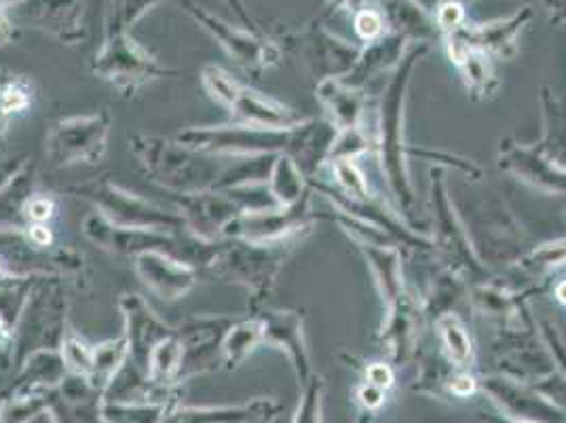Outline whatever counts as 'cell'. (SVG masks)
<instances>
[{
    "mask_svg": "<svg viewBox=\"0 0 566 423\" xmlns=\"http://www.w3.org/2000/svg\"><path fill=\"white\" fill-rule=\"evenodd\" d=\"M129 151L150 183L166 193L227 190L269 183L280 155H213L176 138L132 134Z\"/></svg>",
    "mask_w": 566,
    "mask_h": 423,
    "instance_id": "6da1fadb",
    "label": "cell"
},
{
    "mask_svg": "<svg viewBox=\"0 0 566 423\" xmlns=\"http://www.w3.org/2000/svg\"><path fill=\"white\" fill-rule=\"evenodd\" d=\"M176 141L213 155H285L301 167L313 172L334 144V130L326 123H301L294 127H254V125H210L189 127Z\"/></svg>",
    "mask_w": 566,
    "mask_h": 423,
    "instance_id": "7a4b0ae2",
    "label": "cell"
},
{
    "mask_svg": "<svg viewBox=\"0 0 566 423\" xmlns=\"http://www.w3.org/2000/svg\"><path fill=\"white\" fill-rule=\"evenodd\" d=\"M66 278L41 276L25 303L24 311L13 329L11 371H15L30 353L60 350L69 334L71 288Z\"/></svg>",
    "mask_w": 566,
    "mask_h": 423,
    "instance_id": "3957f363",
    "label": "cell"
},
{
    "mask_svg": "<svg viewBox=\"0 0 566 423\" xmlns=\"http://www.w3.org/2000/svg\"><path fill=\"white\" fill-rule=\"evenodd\" d=\"M285 257L287 244H254L239 237H222L213 241L203 271L212 276L213 280L243 286L250 292L254 313H259Z\"/></svg>",
    "mask_w": 566,
    "mask_h": 423,
    "instance_id": "277c9868",
    "label": "cell"
},
{
    "mask_svg": "<svg viewBox=\"0 0 566 423\" xmlns=\"http://www.w3.org/2000/svg\"><path fill=\"white\" fill-rule=\"evenodd\" d=\"M62 190H66L76 199L87 202L95 212H99L104 218L120 227L164 231L174 236L187 234V225L178 212L166 210L155 202H148L127 188L118 187L108 178L71 185Z\"/></svg>",
    "mask_w": 566,
    "mask_h": 423,
    "instance_id": "5b68a950",
    "label": "cell"
},
{
    "mask_svg": "<svg viewBox=\"0 0 566 423\" xmlns=\"http://www.w3.org/2000/svg\"><path fill=\"white\" fill-rule=\"evenodd\" d=\"M92 72L127 97L167 74H174L127 30L117 25H106L104 43L92 60Z\"/></svg>",
    "mask_w": 566,
    "mask_h": 423,
    "instance_id": "8992f818",
    "label": "cell"
},
{
    "mask_svg": "<svg viewBox=\"0 0 566 423\" xmlns=\"http://www.w3.org/2000/svg\"><path fill=\"white\" fill-rule=\"evenodd\" d=\"M111 130L113 118L104 109L92 115L57 118L45 136V162L51 169L99 165L108 153Z\"/></svg>",
    "mask_w": 566,
    "mask_h": 423,
    "instance_id": "52a82bcc",
    "label": "cell"
},
{
    "mask_svg": "<svg viewBox=\"0 0 566 423\" xmlns=\"http://www.w3.org/2000/svg\"><path fill=\"white\" fill-rule=\"evenodd\" d=\"M0 260L7 274L13 276H60L66 280H85L87 259L71 246L41 248L32 244L24 231L0 234Z\"/></svg>",
    "mask_w": 566,
    "mask_h": 423,
    "instance_id": "ba28073f",
    "label": "cell"
},
{
    "mask_svg": "<svg viewBox=\"0 0 566 423\" xmlns=\"http://www.w3.org/2000/svg\"><path fill=\"white\" fill-rule=\"evenodd\" d=\"M90 0H20L7 7L13 28L34 30L53 37L60 43L76 45L87 37Z\"/></svg>",
    "mask_w": 566,
    "mask_h": 423,
    "instance_id": "9c48e42d",
    "label": "cell"
},
{
    "mask_svg": "<svg viewBox=\"0 0 566 423\" xmlns=\"http://www.w3.org/2000/svg\"><path fill=\"white\" fill-rule=\"evenodd\" d=\"M176 2L245 71L269 69L280 62L282 58L280 48L273 41L262 39L256 30H248V28L241 30L235 25L227 24L224 20H220L218 16H213L212 11H208L195 0H176Z\"/></svg>",
    "mask_w": 566,
    "mask_h": 423,
    "instance_id": "30bf717a",
    "label": "cell"
},
{
    "mask_svg": "<svg viewBox=\"0 0 566 423\" xmlns=\"http://www.w3.org/2000/svg\"><path fill=\"white\" fill-rule=\"evenodd\" d=\"M187 225L190 236L201 241H218L227 236L231 223L243 214L233 193L201 190V193H166Z\"/></svg>",
    "mask_w": 566,
    "mask_h": 423,
    "instance_id": "8fae6325",
    "label": "cell"
},
{
    "mask_svg": "<svg viewBox=\"0 0 566 423\" xmlns=\"http://www.w3.org/2000/svg\"><path fill=\"white\" fill-rule=\"evenodd\" d=\"M235 320V316L197 313L176 327V334L185 350L180 381L208 373L222 364V341Z\"/></svg>",
    "mask_w": 566,
    "mask_h": 423,
    "instance_id": "7c38bea8",
    "label": "cell"
},
{
    "mask_svg": "<svg viewBox=\"0 0 566 423\" xmlns=\"http://www.w3.org/2000/svg\"><path fill=\"white\" fill-rule=\"evenodd\" d=\"M134 271L144 288L164 303L182 301L199 282V267L164 250H150L136 257Z\"/></svg>",
    "mask_w": 566,
    "mask_h": 423,
    "instance_id": "4fadbf2b",
    "label": "cell"
},
{
    "mask_svg": "<svg viewBox=\"0 0 566 423\" xmlns=\"http://www.w3.org/2000/svg\"><path fill=\"white\" fill-rule=\"evenodd\" d=\"M118 311L123 318V337L129 348V360L146 373L150 353L164 339L176 332V327H169L140 295H123L118 299Z\"/></svg>",
    "mask_w": 566,
    "mask_h": 423,
    "instance_id": "5bb4252c",
    "label": "cell"
},
{
    "mask_svg": "<svg viewBox=\"0 0 566 423\" xmlns=\"http://www.w3.org/2000/svg\"><path fill=\"white\" fill-rule=\"evenodd\" d=\"M424 49H415L406 60V64L401 66L396 79L389 85V95L387 102L382 106V157L387 159V174L389 180L396 188V193L400 197H406L408 202H412L410 197V188H408V180H406V172H403V164H401V141H400V118H401V97H403V87L408 83V71L412 69V64L421 58Z\"/></svg>",
    "mask_w": 566,
    "mask_h": 423,
    "instance_id": "9a60e30c",
    "label": "cell"
},
{
    "mask_svg": "<svg viewBox=\"0 0 566 423\" xmlns=\"http://www.w3.org/2000/svg\"><path fill=\"white\" fill-rule=\"evenodd\" d=\"M262 320V343L287 353L301 383L311 375V360L303 337V318L294 311H259Z\"/></svg>",
    "mask_w": 566,
    "mask_h": 423,
    "instance_id": "2e32d148",
    "label": "cell"
},
{
    "mask_svg": "<svg viewBox=\"0 0 566 423\" xmlns=\"http://www.w3.org/2000/svg\"><path fill=\"white\" fill-rule=\"evenodd\" d=\"M69 376V369L60 350H41L30 353L13 371L9 385V400L53 392Z\"/></svg>",
    "mask_w": 566,
    "mask_h": 423,
    "instance_id": "e0dca14e",
    "label": "cell"
},
{
    "mask_svg": "<svg viewBox=\"0 0 566 423\" xmlns=\"http://www.w3.org/2000/svg\"><path fill=\"white\" fill-rule=\"evenodd\" d=\"M39 162L30 157L20 172H15L9 183L0 188V234L25 231V208L28 202L39 193L41 183Z\"/></svg>",
    "mask_w": 566,
    "mask_h": 423,
    "instance_id": "ac0fdd59",
    "label": "cell"
},
{
    "mask_svg": "<svg viewBox=\"0 0 566 423\" xmlns=\"http://www.w3.org/2000/svg\"><path fill=\"white\" fill-rule=\"evenodd\" d=\"M231 115L235 123L254 125V127H294L301 125L303 117H298L292 109L283 106L277 100L259 94L245 85H241L235 102L231 104Z\"/></svg>",
    "mask_w": 566,
    "mask_h": 423,
    "instance_id": "d6986e66",
    "label": "cell"
},
{
    "mask_svg": "<svg viewBox=\"0 0 566 423\" xmlns=\"http://www.w3.org/2000/svg\"><path fill=\"white\" fill-rule=\"evenodd\" d=\"M277 413L273 400L260 399L237 406H189L166 413L161 423H256Z\"/></svg>",
    "mask_w": 566,
    "mask_h": 423,
    "instance_id": "ffe728a7",
    "label": "cell"
},
{
    "mask_svg": "<svg viewBox=\"0 0 566 423\" xmlns=\"http://www.w3.org/2000/svg\"><path fill=\"white\" fill-rule=\"evenodd\" d=\"M303 43H305L303 48H305L307 64L313 71L338 74L352 69V62L355 60L354 49L328 32L311 30L303 39Z\"/></svg>",
    "mask_w": 566,
    "mask_h": 423,
    "instance_id": "44dd1931",
    "label": "cell"
},
{
    "mask_svg": "<svg viewBox=\"0 0 566 423\" xmlns=\"http://www.w3.org/2000/svg\"><path fill=\"white\" fill-rule=\"evenodd\" d=\"M262 343V320L254 313L252 318H237L222 341V367L233 371L241 367L248 355Z\"/></svg>",
    "mask_w": 566,
    "mask_h": 423,
    "instance_id": "7402d4cb",
    "label": "cell"
},
{
    "mask_svg": "<svg viewBox=\"0 0 566 423\" xmlns=\"http://www.w3.org/2000/svg\"><path fill=\"white\" fill-rule=\"evenodd\" d=\"M528 20H531V11L524 7L522 11L514 13L512 18H507L505 22L475 28L472 32H468V37L461 39V41L468 45L470 51L478 49V51H499V53H503V49L514 43L516 34Z\"/></svg>",
    "mask_w": 566,
    "mask_h": 423,
    "instance_id": "603a6c76",
    "label": "cell"
},
{
    "mask_svg": "<svg viewBox=\"0 0 566 423\" xmlns=\"http://www.w3.org/2000/svg\"><path fill=\"white\" fill-rule=\"evenodd\" d=\"M303 172L301 167L294 164L290 157L280 155L275 159V165L271 169V176H269V190L275 199V204L280 208H290V206H296L298 202H303L307 197L308 193L305 190V180H303Z\"/></svg>",
    "mask_w": 566,
    "mask_h": 423,
    "instance_id": "cb8c5ba5",
    "label": "cell"
},
{
    "mask_svg": "<svg viewBox=\"0 0 566 423\" xmlns=\"http://www.w3.org/2000/svg\"><path fill=\"white\" fill-rule=\"evenodd\" d=\"M127 358H129V348H127V341L123 334L117 339H111V341H102L94 345V367H92L90 376H85V379H90V383L94 385L95 390H99L104 394L106 388L111 385V381L120 371V367L127 362Z\"/></svg>",
    "mask_w": 566,
    "mask_h": 423,
    "instance_id": "d4e9b609",
    "label": "cell"
},
{
    "mask_svg": "<svg viewBox=\"0 0 566 423\" xmlns=\"http://www.w3.org/2000/svg\"><path fill=\"white\" fill-rule=\"evenodd\" d=\"M41 276H13L4 274L0 278V320L13 332L30 292Z\"/></svg>",
    "mask_w": 566,
    "mask_h": 423,
    "instance_id": "484cf974",
    "label": "cell"
},
{
    "mask_svg": "<svg viewBox=\"0 0 566 423\" xmlns=\"http://www.w3.org/2000/svg\"><path fill=\"white\" fill-rule=\"evenodd\" d=\"M319 97L331 109L336 125H340L345 130L354 127L355 118L359 117V100L352 95L349 90L340 87L332 79H326L319 85Z\"/></svg>",
    "mask_w": 566,
    "mask_h": 423,
    "instance_id": "4316f807",
    "label": "cell"
},
{
    "mask_svg": "<svg viewBox=\"0 0 566 423\" xmlns=\"http://www.w3.org/2000/svg\"><path fill=\"white\" fill-rule=\"evenodd\" d=\"M201 85L212 97L213 102H218L224 109H231V104L235 102L237 94L241 90V83L229 71H224L222 66L208 64L201 71Z\"/></svg>",
    "mask_w": 566,
    "mask_h": 423,
    "instance_id": "83f0119b",
    "label": "cell"
},
{
    "mask_svg": "<svg viewBox=\"0 0 566 423\" xmlns=\"http://www.w3.org/2000/svg\"><path fill=\"white\" fill-rule=\"evenodd\" d=\"M438 330H440V337H442V343L449 352L450 360L459 367L468 364V360L472 358V343H470V337L463 329V324L454 316H444L438 320Z\"/></svg>",
    "mask_w": 566,
    "mask_h": 423,
    "instance_id": "f1b7e54d",
    "label": "cell"
},
{
    "mask_svg": "<svg viewBox=\"0 0 566 423\" xmlns=\"http://www.w3.org/2000/svg\"><path fill=\"white\" fill-rule=\"evenodd\" d=\"M60 353L71 375L90 376L94 367V345H90L85 339L74 334L72 329L64 337Z\"/></svg>",
    "mask_w": 566,
    "mask_h": 423,
    "instance_id": "f546056e",
    "label": "cell"
},
{
    "mask_svg": "<svg viewBox=\"0 0 566 423\" xmlns=\"http://www.w3.org/2000/svg\"><path fill=\"white\" fill-rule=\"evenodd\" d=\"M166 0H113V9H111V18L106 25H117L129 32V28H134L136 22H140L142 18L157 4H161Z\"/></svg>",
    "mask_w": 566,
    "mask_h": 423,
    "instance_id": "4dcf8cb0",
    "label": "cell"
},
{
    "mask_svg": "<svg viewBox=\"0 0 566 423\" xmlns=\"http://www.w3.org/2000/svg\"><path fill=\"white\" fill-rule=\"evenodd\" d=\"M30 151L22 146H13L7 141L0 142V188L9 183V178L24 167L25 162L30 159Z\"/></svg>",
    "mask_w": 566,
    "mask_h": 423,
    "instance_id": "1f68e13d",
    "label": "cell"
},
{
    "mask_svg": "<svg viewBox=\"0 0 566 423\" xmlns=\"http://www.w3.org/2000/svg\"><path fill=\"white\" fill-rule=\"evenodd\" d=\"M334 174H336V180L340 183V187L345 188L347 193H352L354 197H366V193H368L366 180H364L361 172L352 164V159H334Z\"/></svg>",
    "mask_w": 566,
    "mask_h": 423,
    "instance_id": "d6a6232c",
    "label": "cell"
},
{
    "mask_svg": "<svg viewBox=\"0 0 566 423\" xmlns=\"http://www.w3.org/2000/svg\"><path fill=\"white\" fill-rule=\"evenodd\" d=\"M57 212V202L55 197H51L48 193H36L30 202H28V208H25V220H28V227L30 225H49L53 220Z\"/></svg>",
    "mask_w": 566,
    "mask_h": 423,
    "instance_id": "836d02e7",
    "label": "cell"
},
{
    "mask_svg": "<svg viewBox=\"0 0 566 423\" xmlns=\"http://www.w3.org/2000/svg\"><path fill=\"white\" fill-rule=\"evenodd\" d=\"M319 390H322V383H317V379H313L305 388V396L296 411L294 423H319V402H322Z\"/></svg>",
    "mask_w": 566,
    "mask_h": 423,
    "instance_id": "e575fe53",
    "label": "cell"
},
{
    "mask_svg": "<svg viewBox=\"0 0 566 423\" xmlns=\"http://www.w3.org/2000/svg\"><path fill=\"white\" fill-rule=\"evenodd\" d=\"M355 30L359 32L361 39L366 41H375L382 32V16L373 9H364L357 13L355 18Z\"/></svg>",
    "mask_w": 566,
    "mask_h": 423,
    "instance_id": "d590c367",
    "label": "cell"
},
{
    "mask_svg": "<svg viewBox=\"0 0 566 423\" xmlns=\"http://www.w3.org/2000/svg\"><path fill=\"white\" fill-rule=\"evenodd\" d=\"M465 20V11L459 2H447L438 11V24L444 30H457Z\"/></svg>",
    "mask_w": 566,
    "mask_h": 423,
    "instance_id": "8d00e7d4",
    "label": "cell"
},
{
    "mask_svg": "<svg viewBox=\"0 0 566 423\" xmlns=\"http://www.w3.org/2000/svg\"><path fill=\"white\" fill-rule=\"evenodd\" d=\"M11 353H13V332L0 320V369L11 367Z\"/></svg>",
    "mask_w": 566,
    "mask_h": 423,
    "instance_id": "74e56055",
    "label": "cell"
},
{
    "mask_svg": "<svg viewBox=\"0 0 566 423\" xmlns=\"http://www.w3.org/2000/svg\"><path fill=\"white\" fill-rule=\"evenodd\" d=\"M368 379H370V383L377 385V388H387V385H391L394 375H391V371H389L387 364H373V367L368 369Z\"/></svg>",
    "mask_w": 566,
    "mask_h": 423,
    "instance_id": "f35d334b",
    "label": "cell"
},
{
    "mask_svg": "<svg viewBox=\"0 0 566 423\" xmlns=\"http://www.w3.org/2000/svg\"><path fill=\"white\" fill-rule=\"evenodd\" d=\"M231 11H235L237 18H239V22L245 25L248 30H254V22H252V18L248 16V11H245V7H243V2L241 0H222Z\"/></svg>",
    "mask_w": 566,
    "mask_h": 423,
    "instance_id": "ab89813d",
    "label": "cell"
},
{
    "mask_svg": "<svg viewBox=\"0 0 566 423\" xmlns=\"http://www.w3.org/2000/svg\"><path fill=\"white\" fill-rule=\"evenodd\" d=\"M13 25L9 22V18H7V7L0 2V45H4L11 37H13Z\"/></svg>",
    "mask_w": 566,
    "mask_h": 423,
    "instance_id": "60d3db41",
    "label": "cell"
},
{
    "mask_svg": "<svg viewBox=\"0 0 566 423\" xmlns=\"http://www.w3.org/2000/svg\"><path fill=\"white\" fill-rule=\"evenodd\" d=\"M545 329H547V327H545ZM545 334H547V341H549V345H552V352H554V353H556V355H558V360H560V362H563V369H565V371H566L565 345H563V343H560V339H558V337H556V332H554V334H552V329H547V332H545Z\"/></svg>",
    "mask_w": 566,
    "mask_h": 423,
    "instance_id": "b9f144b4",
    "label": "cell"
},
{
    "mask_svg": "<svg viewBox=\"0 0 566 423\" xmlns=\"http://www.w3.org/2000/svg\"><path fill=\"white\" fill-rule=\"evenodd\" d=\"M24 423H57V417H55L53 409H51V406H48V409L39 411L36 415H32L30 420H25Z\"/></svg>",
    "mask_w": 566,
    "mask_h": 423,
    "instance_id": "7bdbcfd3",
    "label": "cell"
},
{
    "mask_svg": "<svg viewBox=\"0 0 566 423\" xmlns=\"http://www.w3.org/2000/svg\"><path fill=\"white\" fill-rule=\"evenodd\" d=\"M11 121H13V118L9 117V115H7V111L0 106V142L4 141V136H7V132H9Z\"/></svg>",
    "mask_w": 566,
    "mask_h": 423,
    "instance_id": "ee69618b",
    "label": "cell"
},
{
    "mask_svg": "<svg viewBox=\"0 0 566 423\" xmlns=\"http://www.w3.org/2000/svg\"><path fill=\"white\" fill-rule=\"evenodd\" d=\"M361 2L364 0H331V7H354V9H359L361 7Z\"/></svg>",
    "mask_w": 566,
    "mask_h": 423,
    "instance_id": "f6af8a7d",
    "label": "cell"
},
{
    "mask_svg": "<svg viewBox=\"0 0 566 423\" xmlns=\"http://www.w3.org/2000/svg\"><path fill=\"white\" fill-rule=\"evenodd\" d=\"M552 9L560 11L566 18V0H552Z\"/></svg>",
    "mask_w": 566,
    "mask_h": 423,
    "instance_id": "bcb514c9",
    "label": "cell"
},
{
    "mask_svg": "<svg viewBox=\"0 0 566 423\" xmlns=\"http://www.w3.org/2000/svg\"><path fill=\"white\" fill-rule=\"evenodd\" d=\"M556 297H558L560 303H565L566 306V282L560 283V286L556 288Z\"/></svg>",
    "mask_w": 566,
    "mask_h": 423,
    "instance_id": "7dc6e473",
    "label": "cell"
},
{
    "mask_svg": "<svg viewBox=\"0 0 566 423\" xmlns=\"http://www.w3.org/2000/svg\"><path fill=\"white\" fill-rule=\"evenodd\" d=\"M4 7H9V4H15V2H20V0H0Z\"/></svg>",
    "mask_w": 566,
    "mask_h": 423,
    "instance_id": "c3c4849f",
    "label": "cell"
},
{
    "mask_svg": "<svg viewBox=\"0 0 566 423\" xmlns=\"http://www.w3.org/2000/svg\"><path fill=\"white\" fill-rule=\"evenodd\" d=\"M0 423H2V415H0Z\"/></svg>",
    "mask_w": 566,
    "mask_h": 423,
    "instance_id": "681fc988",
    "label": "cell"
},
{
    "mask_svg": "<svg viewBox=\"0 0 566 423\" xmlns=\"http://www.w3.org/2000/svg\"><path fill=\"white\" fill-rule=\"evenodd\" d=\"M501 423H512V422H501Z\"/></svg>",
    "mask_w": 566,
    "mask_h": 423,
    "instance_id": "f907efd6",
    "label": "cell"
}]
</instances>
